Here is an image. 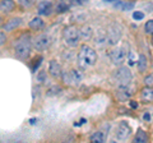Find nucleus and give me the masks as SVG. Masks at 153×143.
Listing matches in <instances>:
<instances>
[{"instance_id":"obj_1","label":"nucleus","mask_w":153,"mask_h":143,"mask_svg":"<svg viewBox=\"0 0 153 143\" xmlns=\"http://www.w3.org/2000/svg\"><path fill=\"white\" fill-rule=\"evenodd\" d=\"M32 49V37L30 33H23L14 44V55L19 60H27L30 58Z\"/></svg>"},{"instance_id":"obj_2","label":"nucleus","mask_w":153,"mask_h":143,"mask_svg":"<svg viewBox=\"0 0 153 143\" xmlns=\"http://www.w3.org/2000/svg\"><path fill=\"white\" fill-rule=\"evenodd\" d=\"M76 59H78V64L82 68H89V66H93L97 61V52L93 47L82 45L80 50L78 51V55H76Z\"/></svg>"},{"instance_id":"obj_3","label":"nucleus","mask_w":153,"mask_h":143,"mask_svg":"<svg viewBox=\"0 0 153 143\" xmlns=\"http://www.w3.org/2000/svg\"><path fill=\"white\" fill-rule=\"evenodd\" d=\"M63 40L66 46L76 47L79 45L80 40H82V37H80V30L74 25L66 26L63 31Z\"/></svg>"},{"instance_id":"obj_4","label":"nucleus","mask_w":153,"mask_h":143,"mask_svg":"<svg viewBox=\"0 0 153 143\" xmlns=\"http://www.w3.org/2000/svg\"><path fill=\"white\" fill-rule=\"evenodd\" d=\"M121 37H123L121 26L116 22L110 23L106 30V44H108L110 46H115L120 42Z\"/></svg>"},{"instance_id":"obj_5","label":"nucleus","mask_w":153,"mask_h":143,"mask_svg":"<svg viewBox=\"0 0 153 143\" xmlns=\"http://www.w3.org/2000/svg\"><path fill=\"white\" fill-rule=\"evenodd\" d=\"M114 79H115V82H116L117 87H120V86H129L131 83V80H133L131 70L129 69L128 66L120 65L116 70H115Z\"/></svg>"},{"instance_id":"obj_6","label":"nucleus","mask_w":153,"mask_h":143,"mask_svg":"<svg viewBox=\"0 0 153 143\" xmlns=\"http://www.w3.org/2000/svg\"><path fill=\"white\" fill-rule=\"evenodd\" d=\"M128 56V50L124 46H116L115 45L108 52V58L111 60V63L115 65H123L126 60Z\"/></svg>"},{"instance_id":"obj_7","label":"nucleus","mask_w":153,"mask_h":143,"mask_svg":"<svg viewBox=\"0 0 153 143\" xmlns=\"http://www.w3.org/2000/svg\"><path fill=\"white\" fill-rule=\"evenodd\" d=\"M49 46H50V36L47 33H40L38 36L32 39V47L36 51L42 52L49 49Z\"/></svg>"},{"instance_id":"obj_8","label":"nucleus","mask_w":153,"mask_h":143,"mask_svg":"<svg viewBox=\"0 0 153 143\" xmlns=\"http://www.w3.org/2000/svg\"><path fill=\"white\" fill-rule=\"evenodd\" d=\"M131 134V127L129 125L128 121H120L115 130V137L117 141H126L129 136Z\"/></svg>"},{"instance_id":"obj_9","label":"nucleus","mask_w":153,"mask_h":143,"mask_svg":"<svg viewBox=\"0 0 153 143\" xmlns=\"http://www.w3.org/2000/svg\"><path fill=\"white\" fill-rule=\"evenodd\" d=\"M54 10H55L54 5H52V3L50 0H42V1L38 3V5H37V13L40 14V16H44V17L50 16Z\"/></svg>"},{"instance_id":"obj_10","label":"nucleus","mask_w":153,"mask_h":143,"mask_svg":"<svg viewBox=\"0 0 153 143\" xmlns=\"http://www.w3.org/2000/svg\"><path fill=\"white\" fill-rule=\"evenodd\" d=\"M21 25H22V18L21 17H13L10 19H8L7 22H4L1 28L4 30V32H12V31L21 27Z\"/></svg>"},{"instance_id":"obj_11","label":"nucleus","mask_w":153,"mask_h":143,"mask_svg":"<svg viewBox=\"0 0 153 143\" xmlns=\"http://www.w3.org/2000/svg\"><path fill=\"white\" fill-rule=\"evenodd\" d=\"M47 72H49V74L52 78H60L61 73H63V69H61V65L59 61L55 59H51L49 61V69H47Z\"/></svg>"},{"instance_id":"obj_12","label":"nucleus","mask_w":153,"mask_h":143,"mask_svg":"<svg viewBox=\"0 0 153 143\" xmlns=\"http://www.w3.org/2000/svg\"><path fill=\"white\" fill-rule=\"evenodd\" d=\"M16 10V1L14 0H0V12L3 14H9Z\"/></svg>"},{"instance_id":"obj_13","label":"nucleus","mask_w":153,"mask_h":143,"mask_svg":"<svg viewBox=\"0 0 153 143\" xmlns=\"http://www.w3.org/2000/svg\"><path fill=\"white\" fill-rule=\"evenodd\" d=\"M28 27H30V30L35 31V32H38V31H42L45 28V22L42 19L41 17H35L32 18L28 23Z\"/></svg>"},{"instance_id":"obj_14","label":"nucleus","mask_w":153,"mask_h":143,"mask_svg":"<svg viewBox=\"0 0 153 143\" xmlns=\"http://www.w3.org/2000/svg\"><path fill=\"white\" fill-rule=\"evenodd\" d=\"M131 91L130 88H129V86H120V87H117V98L120 100V101H126V100L130 98L131 96Z\"/></svg>"},{"instance_id":"obj_15","label":"nucleus","mask_w":153,"mask_h":143,"mask_svg":"<svg viewBox=\"0 0 153 143\" xmlns=\"http://www.w3.org/2000/svg\"><path fill=\"white\" fill-rule=\"evenodd\" d=\"M140 100L144 102H152L153 101V87L146 86L140 91Z\"/></svg>"},{"instance_id":"obj_16","label":"nucleus","mask_w":153,"mask_h":143,"mask_svg":"<svg viewBox=\"0 0 153 143\" xmlns=\"http://www.w3.org/2000/svg\"><path fill=\"white\" fill-rule=\"evenodd\" d=\"M134 5H135L134 1H124V0H116L114 3V7L119 10H130L134 8Z\"/></svg>"},{"instance_id":"obj_17","label":"nucleus","mask_w":153,"mask_h":143,"mask_svg":"<svg viewBox=\"0 0 153 143\" xmlns=\"http://www.w3.org/2000/svg\"><path fill=\"white\" fill-rule=\"evenodd\" d=\"M106 133L102 132V130H98V132H94L92 136L89 137V141L93 142V143H103L106 141Z\"/></svg>"},{"instance_id":"obj_18","label":"nucleus","mask_w":153,"mask_h":143,"mask_svg":"<svg viewBox=\"0 0 153 143\" xmlns=\"http://www.w3.org/2000/svg\"><path fill=\"white\" fill-rule=\"evenodd\" d=\"M80 37H82V40H84V41L92 40V37H93L92 27L91 26H83V28L80 30Z\"/></svg>"},{"instance_id":"obj_19","label":"nucleus","mask_w":153,"mask_h":143,"mask_svg":"<svg viewBox=\"0 0 153 143\" xmlns=\"http://www.w3.org/2000/svg\"><path fill=\"white\" fill-rule=\"evenodd\" d=\"M137 66H138V70L143 73V72H146L147 68H148V59L144 54H140L139 58H138V61H137Z\"/></svg>"},{"instance_id":"obj_20","label":"nucleus","mask_w":153,"mask_h":143,"mask_svg":"<svg viewBox=\"0 0 153 143\" xmlns=\"http://www.w3.org/2000/svg\"><path fill=\"white\" fill-rule=\"evenodd\" d=\"M134 142L137 143H147L148 142V134L143 130V129H138L135 138H134Z\"/></svg>"},{"instance_id":"obj_21","label":"nucleus","mask_w":153,"mask_h":143,"mask_svg":"<svg viewBox=\"0 0 153 143\" xmlns=\"http://www.w3.org/2000/svg\"><path fill=\"white\" fill-rule=\"evenodd\" d=\"M70 72V78H71V83L73 84H78L82 80V73L76 69H71Z\"/></svg>"},{"instance_id":"obj_22","label":"nucleus","mask_w":153,"mask_h":143,"mask_svg":"<svg viewBox=\"0 0 153 143\" xmlns=\"http://www.w3.org/2000/svg\"><path fill=\"white\" fill-rule=\"evenodd\" d=\"M61 91H63V88H61L60 86L54 84V86H51V87L46 91V96H49V97L56 96V95H60V93H61Z\"/></svg>"},{"instance_id":"obj_23","label":"nucleus","mask_w":153,"mask_h":143,"mask_svg":"<svg viewBox=\"0 0 153 143\" xmlns=\"http://www.w3.org/2000/svg\"><path fill=\"white\" fill-rule=\"evenodd\" d=\"M69 8H70V5L69 4H66L65 1H59L56 4V7H55V12L56 13H59V14H61V13H66L69 10Z\"/></svg>"},{"instance_id":"obj_24","label":"nucleus","mask_w":153,"mask_h":143,"mask_svg":"<svg viewBox=\"0 0 153 143\" xmlns=\"http://www.w3.org/2000/svg\"><path fill=\"white\" fill-rule=\"evenodd\" d=\"M42 60H44L42 56H36V58L32 60V63H31V70L33 72V73H35V72L38 69V66H40V64L42 63Z\"/></svg>"},{"instance_id":"obj_25","label":"nucleus","mask_w":153,"mask_h":143,"mask_svg":"<svg viewBox=\"0 0 153 143\" xmlns=\"http://www.w3.org/2000/svg\"><path fill=\"white\" fill-rule=\"evenodd\" d=\"M35 1L36 0H18V4L21 8L27 9V8H31L33 4H35Z\"/></svg>"},{"instance_id":"obj_26","label":"nucleus","mask_w":153,"mask_h":143,"mask_svg":"<svg viewBox=\"0 0 153 143\" xmlns=\"http://www.w3.org/2000/svg\"><path fill=\"white\" fill-rule=\"evenodd\" d=\"M36 78H37V80H38L40 83H44L45 80L47 79V72H46L45 69L38 70V73H37V75H36Z\"/></svg>"},{"instance_id":"obj_27","label":"nucleus","mask_w":153,"mask_h":143,"mask_svg":"<svg viewBox=\"0 0 153 143\" xmlns=\"http://www.w3.org/2000/svg\"><path fill=\"white\" fill-rule=\"evenodd\" d=\"M60 78L63 79V83L64 84H68V86L73 84V83H71V78H70V72H63Z\"/></svg>"},{"instance_id":"obj_28","label":"nucleus","mask_w":153,"mask_h":143,"mask_svg":"<svg viewBox=\"0 0 153 143\" xmlns=\"http://www.w3.org/2000/svg\"><path fill=\"white\" fill-rule=\"evenodd\" d=\"M144 31H146L147 35H153V19H149V21L146 22Z\"/></svg>"},{"instance_id":"obj_29","label":"nucleus","mask_w":153,"mask_h":143,"mask_svg":"<svg viewBox=\"0 0 153 143\" xmlns=\"http://www.w3.org/2000/svg\"><path fill=\"white\" fill-rule=\"evenodd\" d=\"M88 1L89 0H69V5L70 7H80V5H84V4Z\"/></svg>"},{"instance_id":"obj_30","label":"nucleus","mask_w":153,"mask_h":143,"mask_svg":"<svg viewBox=\"0 0 153 143\" xmlns=\"http://www.w3.org/2000/svg\"><path fill=\"white\" fill-rule=\"evenodd\" d=\"M144 84L146 86H149V87H153V73L148 74L147 77L144 78Z\"/></svg>"},{"instance_id":"obj_31","label":"nucleus","mask_w":153,"mask_h":143,"mask_svg":"<svg viewBox=\"0 0 153 143\" xmlns=\"http://www.w3.org/2000/svg\"><path fill=\"white\" fill-rule=\"evenodd\" d=\"M133 18H134L135 21H140V19H143V18H144V13L140 12V10L134 12V13H133Z\"/></svg>"},{"instance_id":"obj_32","label":"nucleus","mask_w":153,"mask_h":143,"mask_svg":"<svg viewBox=\"0 0 153 143\" xmlns=\"http://www.w3.org/2000/svg\"><path fill=\"white\" fill-rule=\"evenodd\" d=\"M7 32H4V31H0V46H4L5 45V42H7Z\"/></svg>"},{"instance_id":"obj_33","label":"nucleus","mask_w":153,"mask_h":143,"mask_svg":"<svg viewBox=\"0 0 153 143\" xmlns=\"http://www.w3.org/2000/svg\"><path fill=\"white\" fill-rule=\"evenodd\" d=\"M143 118H144V120H148V121H149L151 115H149V114H148V112H146V114H144V116H143Z\"/></svg>"},{"instance_id":"obj_34","label":"nucleus","mask_w":153,"mask_h":143,"mask_svg":"<svg viewBox=\"0 0 153 143\" xmlns=\"http://www.w3.org/2000/svg\"><path fill=\"white\" fill-rule=\"evenodd\" d=\"M130 105H131V107H138V104H135V102H133V101H130Z\"/></svg>"},{"instance_id":"obj_35","label":"nucleus","mask_w":153,"mask_h":143,"mask_svg":"<svg viewBox=\"0 0 153 143\" xmlns=\"http://www.w3.org/2000/svg\"><path fill=\"white\" fill-rule=\"evenodd\" d=\"M103 1H106V3H107V1H108V3H115L116 0H103Z\"/></svg>"},{"instance_id":"obj_36","label":"nucleus","mask_w":153,"mask_h":143,"mask_svg":"<svg viewBox=\"0 0 153 143\" xmlns=\"http://www.w3.org/2000/svg\"><path fill=\"white\" fill-rule=\"evenodd\" d=\"M4 25V22H3V19H1V17H0V26H3Z\"/></svg>"},{"instance_id":"obj_37","label":"nucleus","mask_w":153,"mask_h":143,"mask_svg":"<svg viewBox=\"0 0 153 143\" xmlns=\"http://www.w3.org/2000/svg\"><path fill=\"white\" fill-rule=\"evenodd\" d=\"M152 44H153V35H152Z\"/></svg>"}]
</instances>
